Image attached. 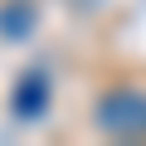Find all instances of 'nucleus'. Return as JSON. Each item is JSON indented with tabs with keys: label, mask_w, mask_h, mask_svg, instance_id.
<instances>
[{
	"label": "nucleus",
	"mask_w": 146,
	"mask_h": 146,
	"mask_svg": "<svg viewBox=\"0 0 146 146\" xmlns=\"http://www.w3.org/2000/svg\"><path fill=\"white\" fill-rule=\"evenodd\" d=\"M93 122H98L102 136H122V141L146 136V88H112V93H102Z\"/></svg>",
	"instance_id": "nucleus-1"
},
{
	"label": "nucleus",
	"mask_w": 146,
	"mask_h": 146,
	"mask_svg": "<svg viewBox=\"0 0 146 146\" xmlns=\"http://www.w3.org/2000/svg\"><path fill=\"white\" fill-rule=\"evenodd\" d=\"M44 107H49V73L44 68H25L20 78H15V88H10V112L20 122H29Z\"/></svg>",
	"instance_id": "nucleus-2"
},
{
	"label": "nucleus",
	"mask_w": 146,
	"mask_h": 146,
	"mask_svg": "<svg viewBox=\"0 0 146 146\" xmlns=\"http://www.w3.org/2000/svg\"><path fill=\"white\" fill-rule=\"evenodd\" d=\"M29 20H34L29 5H5V10H0V34H5V39H25L29 34Z\"/></svg>",
	"instance_id": "nucleus-3"
}]
</instances>
